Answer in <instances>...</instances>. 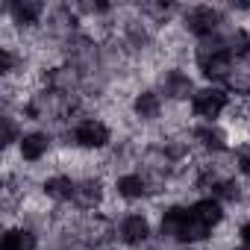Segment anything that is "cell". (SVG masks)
<instances>
[{
    "instance_id": "6da1fadb",
    "label": "cell",
    "mask_w": 250,
    "mask_h": 250,
    "mask_svg": "<svg viewBox=\"0 0 250 250\" xmlns=\"http://www.w3.org/2000/svg\"><path fill=\"white\" fill-rule=\"evenodd\" d=\"M227 109H229V94H227V88H221V85H203V88H197L194 97H191V112H194L197 118H203L206 124L218 121Z\"/></svg>"
},
{
    "instance_id": "7a4b0ae2",
    "label": "cell",
    "mask_w": 250,
    "mask_h": 250,
    "mask_svg": "<svg viewBox=\"0 0 250 250\" xmlns=\"http://www.w3.org/2000/svg\"><path fill=\"white\" fill-rule=\"evenodd\" d=\"M71 139H74V145L83 147V150H103V147H109V142H112V130L106 127L100 118H83V121H77Z\"/></svg>"
},
{
    "instance_id": "3957f363",
    "label": "cell",
    "mask_w": 250,
    "mask_h": 250,
    "mask_svg": "<svg viewBox=\"0 0 250 250\" xmlns=\"http://www.w3.org/2000/svg\"><path fill=\"white\" fill-rule=\"evenodd\" d=\"M183 24H186V30H188L191 36H197V39L203 42V39L218 36V27L224 24V12H221L218 6H191V9L186 12Z\"/></svg>"
},
{
    "instance_id": "277c9868",
    "label": "cell",
    "mask_w": 250,
    "mask_h": 250,
    "mask_svg": "<svg viewBox=\"0 0 250 250\" xmlns=\"http://www.w3.org/2000/svg\"><path fill=\"white\" fill-rule=\"evenodd\" d=\"M118 232H121V241L127 247H142V244L150 241V221L139 212H130V215L121 218Z\"/></svg>"
},
{
    "instance_id": "5b68a950",
    "label": "cell",
    "mask_w": 250,
    "mask_h": 250,
    "mask_svg": "<svg viewBox=\"0 0 250 250\" xmlns=\"http://www.w3.org/2000/svg\"><path fill=\"white\" fill-rule=\"evenodd\" d=\"M162 91H165V97H171V100H191L197 88H194V80H191L186 71L171 68V71L162 74Z\"/></svg>"
},
{
    "instance_id": "8992f818",
    "label": "cell",
    "mask_w": 250,
    "mask_h": 250,
    "mask_svg": "<svg viewBox=\"0 0 250 250\" xmlns=\"http://www.w3.org/2000/svg\"><path fill=\"white\" fill-rule=\"evenodd\" d=\"M103 197H106V188H103V183H100L97 177L77 180V194H74V203H77L80 209L91 212V209H97V206L103 203Z\"/></svg>"
},
{
    "instance_id": "52a82bcc",
    "label": "cell",
    "mask_w": 250,
    "mask_h": 250,
    "mask_svg": "<svg viewBox=\"0 0 250 250\" xmlns=\"http://www.w3.org/2000/svg\"><path fill=\"white\" fill-rule=\"evenodd\" d=\"M188 218H191V206H180V203L168 206V209L162 212V221H159V232H162V238L177 241Z\"/></svg>"
},
{
    "instance_id": "ba28073f",
    "label": "cell",
    "mask_w": 250,
    "mask_h": 250,
    "mask_svg": "<svg viewBox=\"0 0 250 250\" xmlns=\"http://www.w3.org/2000/svg\"><path fill=\"white\" fill-rule=\"evenodd\" d=\"M50 150V136L47 133H21V142H18V153L24 162H42Z\"/></svg>"
},
{
    "instance_id": "9c48e42d",
    "label": "cell",
    "mask_w": 250,
    "mask_h": 250,
    "mask_svg": "<svg viewBox=\"0 0 250 250\" xmlns=\"http://www.w3.org/2000/svg\"><path fill=\"white\" fill-rule=\"evenodd\" d=\"M115 191H118V197H124V200H142V197H147L150 194V183H147V177H142V174H121L118 180H115Z\"/></svg>"
},
{
    "instance_id": "30bf717a",
    "label": "cell",
    "mask_w": 250,
    "mask_h": 250,
    "mask_svg": "<svg viewBox=\"0 0 250 250\" xmlns=\"http://www.w3.org/2000/svg\"><path fill=\"white\" fill-rule=\"evenodd\" d=\"M162 94L159 91H153V88H145V91H139L136 97H133V112H136V118H142V121H156L159 115H162Z\"/></svg>"
},
{
    "instance_id": "8fae6325",
    "label": "cell",
    "mask_w": 250,
    "mask_h": 250,
    "mask_svg": "<svg viewBox=\"0 0 250 250\" xmlns=\"http://www.w3.org/2000/svg\"><path fill=\"white\" fill-rule=\"evenodd\" d=\"M42 188H44V194H47L50 200L68 203V200H74V194H77V180H71L68 174H53V177L44 180Z\"/></svg>"
},
{
    "instance_id": "7c38bea8",
    "label": "cell",
    "mask_w": 250,
    "mask_h": 250,
    "mask_svg": "<svg viewBox=\"0 0 250 250\" xmlns=\"http://www.w3.org/2000/svg\"><path fill=\"white\" fill-rule=\"evenodd\" d=\"M191 139L206 150V153H221L227 150V133L221 127H215V124H203V127H197L191 133Z\"/></svg>"
},
{
    "instance_id": "4fadbf2b",
    "label": "cell",
    "mask_w": 250,
    "mask_h": 250,
    "mask_svg": "<svg viewBox=\"0 0 250 250\" xmlns=\"http://www.w3.org/2000/svg\"><path fill=\"white\" fill-rule=\"evenodd\" d=\"M0 250H39V238L27 227H9L0 238Z\"/></svg>"
},
{
    "instance_id": "5bb4252c",
    "label": "cell",
    "mask_w": 250,
    "mask_h": 250,
    "mask_svg": "<svg viewBox=\"0 0 250 250\" xmlns=\"http://www.w3.org/2000/svg\"><path fill=\"white\" fill-rule=\"evenodd\" d=\"M191 212L200 224H206L209 229H215L221 221H224V203L215 200V197H200L197 203H191Z\"/></svg>"
},
{
    "instance_id": "9a60e30c",
    "label": "cell",
    "mask_w": 250,
    "mask_h": 250,
    "mask_svg": "<svg viewBox=\"0 0 250 250\" xmlns=\"http://www.w3.org/2000/svg\"><path fill=\"white\" fill-rule=\"evenodd\" d=\"M6 12L12 15V21H15V24L30 27V24H39V18L44 15V6H42V3H36V0H15V3H9V6H6Z\"/></svg>"
},
{
    "instance_id": "2e32d148",
    "label": "cell",
    "mask_w": 250,
    "mask_h": 250,
    "mask_svg": "<svg viewBox=\"0 0 250 250\" xmlns=\"http://www.w3.org/2000/svg\"><path fill=\"white\" fill-rule=\"evenodd\" d=\"M15 142H21L18 127H15V118H6V139H3V145H6V147H12Z\"/></svg>"
},
{
    "instance_id": "e0dca14e",
    "label": "cell",
    "mask_w": 250,
    "mask_h": 250,
    "mask_svg": "<svg viewBox=\"0 0 250 250\" xmlns=\"http://www.w3.org/2000/svg\"><path fill=\"white\" fill-rule=\"evenodd\" d=\"M238 171L244 174V177H250V150H244V153H238Z\"/></svg>"
},
{
    "instance_id": "ac0fdd59",
    "label": "cell",
    "mask_w": 250,
    "mask_h": 250,
    "mask_svg": "<svg viewBox=\"0 0 250 250\" xmlns=\"http://www.w3.org/2000/svg\"><path fill=\"white\" fill-rule=\"evenodd\" d=\"M238 235H241V241H244V247L250 250V221H244V224H241V229H238Z\"/></svg>"
},
{
    "instance_id": "d6986e66",
    "label": "cell",
    "mask_w": 250,
    "mask_h": 250,
    "mask_svg": "<svg viewBox=\"0 0 250 250\" xmlns=\"http://www.w3.org/2000/svg\"><path fill=\"white\" fill-rule=\"evenodd\" d=\"M227 250H247V247H227Z\"/></svg>"
},
{
    "instance_id": "ffe728a7",
    "label": "cell",
    "mask_w": 250,
    "mask_h": 250,
    "mask_svg": "<svg viewBox=\"0 0 250 250\" xmlns=\"http://www.w3.org/2000/svg\"><path fill=\"white\" fill-rule=\"evenodd\" d=\"M247 94H250V91H247Z\"/></svg>"
}]
</instances>
